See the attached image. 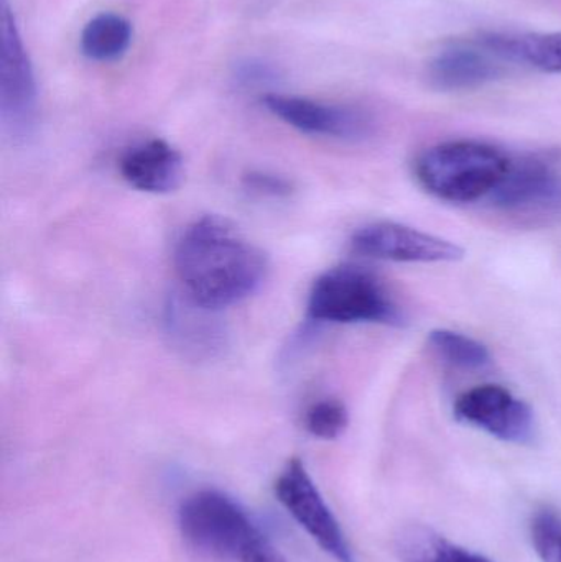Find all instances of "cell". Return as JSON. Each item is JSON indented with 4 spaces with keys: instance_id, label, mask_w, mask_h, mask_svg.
Wrapping results in <instances>:
<instances>
[{
    "instance_id": "obj_1",
    "label": "cell",
    "mask_w": 561,
    "mask_h": 562,
    "mask_svg": "<svg viewBox=\"0 0 561 562\" xmlns=\"http://www.w3.org/2000/svg\"><path fill=\"white\" fill-rule=\"evenodd\" d=\"M173 263L188 300L207 311L246 300L269 272L263 250L220 216L201 217L184 229Z\"/></svg>"
},
{
    "instance_id": "obj_2",
    "label": "cell",
    "mask_w": 561,
    "mask_h": 562,
    "mask_svg": "<svg viewBox=\"0 0 561 562\" xmlns=\"http://www.w3.org/2000/svg\"><path fill=\"white\" fill-rule=\"evenodd\" d=\"M181 535L191 550L223 562H289L249 512L229 495L203 488L188 495L178 512Z\"/></svg>"
},
{
    "instance_id": "obj_3",
    "label": "cell",
    "mask_w": 561,
    "mask_h": 562,
    "mask_svg": "<svg viewBox=\"0 0 561 562\" xmlns=\"http://www.w3.org/2000/svg\"><path fill=\"white\" fill-rule=\"evenodd\" d=\"M510 160L509 155L484 142H444L418 155L415 177L438 200L474 203L500 187Z\"/></svg>"
},
{
    "instance_id": "obj_4",
    "label": "cell",
    "mask_w": 561,
    "mask_h": 562,
    "mask_svg": "<svg viewBox=\"0 0 561 562\" xmlns=\"http://www.w3.org/2000/svg\"><path fill=\"white\" fill-rule=\"evenodd\" d=\"M308 316L318 323H405L404 313L384 281L358 266L335 267L315 280L310 290Z\"/></svg>"
},
{
    "instance_id": "obj_5",
    "label": "cell",
    "mask_w": 561,
    "mask_h": 562,
    "mask_svg": "<svg viewBox=\"0 0 561 562\" xmlns=\"http://www.w3.org/2000/svg\"><path fill=\"white\" fill-rule=\"evenodd\" d=\"M277 501L312 540L336 562H358L355 551L326 504L319 488L299 458L290 459L273 485Z\"/></svg>"
},
{
    "instance_id": "obj_6",
    "label": "cell",
    "mask_w": 561,
    "mask_h": 562,
    "mask_svg": "<svg viewBox=\"0 0 561 562\" xmlns=\"http://www.w3.org/2000/svg\"><path fill=\"white\" fill-rule=\"evenodd\" d=\"M0 115L13 138H25L36 124V82L9 3L0 19Z\"/></svg>"
},
{
    "instance_id": "obj_7",
    "label": "cell",
    "mask_w": 561,
    "mask_h": 562,
    "mask_svg": "<svg viewBox=\"0 0 561 562\" xmlns=\"http://www.w3.org/2000/svg\"><path fill=\"white\" fill-rule=\"evenodd\" d=\"M490 200L497 210L520 216L560 213L561 160L552 151L510 160L509 170Z\"/></svg>"
},
{
    "instance_id": "obj_8",
    "label": "cell",
    "mask_w": 561,
    "mask_h": 562,
    "mask_svg": "<svg viewBox=\"0 0 561 562\" xmlns=\"http://www.w3.org/2000/svg\"><path fill=\"white\" fill-rule=\"evenodd\" d=\"M455 415L460 422L510 445H532L537 422L529 403L501 385H480L458 396Z\"/></svg>"
},
{
    "instance_id": "obj_9",
    "label": "cell",
    "mask_w": 561,
    "mask_h": 562,
    "mask_svg": "<svg viewBox=\"0 0 561 562\" xmlns=\"http://www.w3.org/2000/svg\"><path fill=\"white\" fill-rule=\"evenodd\" d=\"M351 249L368 259L401 263L457 262L464 257V250L451 240L391 221L356 231Z\"/></svg>"
},
{
    "instance_id": "obj_10",
    "label": "cell",
    "mask_w": 561,
    "mask_h": 562,
    "mask_svg": "<svg viewBox=\"0 0 561 562\" xmlns=\"http://www.w3.org/2000/svg\"><path fill=\"white\" fill-rule=\"evenodd\" d=\"M262 102L276 117L303 134L359 140L371 132V121L358 109L283 94H267Z\"/></svg>"
},
{
    "instance_id": "obj_11",
    "label": "cell",
    "mask_w": 561,
    "mask_h": 562,
    "mask_svg": "<svg viewBox=\"0 0 561 562\" xmlns=\"http://www.w3.org/2000/svg\"><path fill=\"white\" fill-rule=\"evenodd\" d=\"M119 171L128 187L150 194H168L183 181V157L161 138L128 148L119 161Z\"/></svg>"
},
{
    "instance_id": "obj_12",
    "label": "cell",
    "mask_w": 561,
    "mask_h": 562,
    "mask_svg": "<svg viewBox=\"0 0 561 562\" xmlns=\"http://www.w3.org/2000/svg\"><path fill=\"white\" fill-rule=\"evenodd\" d=\"M501 59L484 48L457 45L438 53L428 65V81L438 91H470L501 75Z\"/></svg>"
},
{
    "instance_id": "obj_13",
    "label": "cell",
    "mask_w": 561,
    "mask_h": 562,
    "mask_svg": "<svg viewBox=\"0 0 561 562\" xmlns=\"http://www.w3.org/2000/svg\"><path fill=\"white\" fill-rule=\"evenodd\" d=\"M501 61L523 63L546 72H561V32L540 35H493L480 40Z\"/></svg>"
},
{
    "instance_id": "obj_14",
    "label": "cell",
    "mask_w": 561,
    "mask_h": 562,
    "mask_svg": "<svg viewBox=\"0 0 561 562\" xmlns=\"http://www.w3.org/2000/svg\"><path fill=\"white\" fill-rule=\"evenodd\" d=\"M132 36L134 30L127 19L117 13H99L82 29V55L92 61H115L127 53Z\"/></svg>"
},
{
    "instance_id": "obj_15",
    "label": "cell",
    "mask_w": 561,
    "mask_h": 562,
    "mask_svg": "<svg viewBox=\"0 0 561 562\" xmlns=\"http://www.w3.org/2000/svg\"><path fill=\"white\" fill-rule=\"evenodd\" d=\"M428 344L444 362L457 369L481 370L491 363L490 349L483 342L457 330H431Z\"/></svg>"
},
{
    "instance_id": "obj_16",
    "label": "cell",
    "mask_w": 561,
    "mask_h": 562,
    "mask_svg": "<svg viewBox=\"0 0 561 562\" xmlns=\"http://www.w3.org/2000/svg\"><path fill=\"white\" fill-rule=\"evenodd\" d=\"M305 428L310 435L323 441H335L345 435L349 425V413L345 403L336 398L319 400L305 413Z\"/></svg>"
},
{
    "instance_id": "obj_17",
    "label": "cell",
    "mask_w": 561,
    "mask_h": 562,
    "mask_svg": "<svg viewBox=\"0 0 561 562\" xmlns=\"http://www.w3.org/2000/svg\"><path fill=\"white\" fill-rule=\"evenodd\" d=\"M534 550L542 562H561V517L550 508L537 512L530 525Z\"/></svg>"
},
{
    "instance_id": "obj_18",
    "label": "cell",
    "mask_w": 561,
    "mask_h": 562,
    "mask_svg": "<svg viewBox=\"0 0 561 562\" xmlns=\"http://www.w3.org/2000/svg\"><path fill=\"white\" fill-rule=\"evenodd\" d=\"M243 184L250 193L269 198H287L295 190L289 178L262 170H253L244 175Z\"/></svg>"
},
{
    "instance_id": "obj_19",
    "label": "cell",
    "mask_w": 561,
    "mask_h": 562,
    "mask_svg": "<svg viewBox=\"0 0 561 562\" xmlns=\"http://www.w3.org/2000/svg\"><path fill=\"white\" fill-rule=\"evenodd\" d=\"M418 562H493L483 554L474 553L467 548L457 547L445 540L440 535H435L434 540L425 550L424 557Z\"/></svg>"
}]
</instances>
